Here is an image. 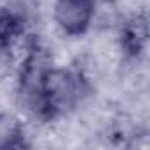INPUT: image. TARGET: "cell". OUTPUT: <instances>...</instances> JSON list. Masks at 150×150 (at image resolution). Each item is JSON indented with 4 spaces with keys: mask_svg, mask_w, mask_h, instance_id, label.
Instances as JSON below:
<instances>
[{
    "mask_svg": "<svg viewBox=\"0 0 150 150\" xmlns=\"http://www.w3.org/2000/svg\"><path fill=\"white\" fill-rule=\"evenodd\" d=\"M28 146L21 124L11 117L0 115V148H21Z\"/></svg>",
    "mask_w": 150,
    "mask_h": 150,
    "instance_id": "obj_5",
    "label": "cell"
},
{
    "mask_svg": "<svg viewBox=\"0 0 150 150\" xmlns=\"http://www.w3.org/2000/svg\"><path fill=\"white\" fill-rule=\"evenodd\" d=\"M96 13L94 0H55L53 18L57 27L72 37L87 34Z\"/></svg>",
    "mask_w": 150,
    "mask_h": 150,
    "instance_id": "obj_2",
    "label": "cell"
},
{
    "mask_svg": "<svg viewBox=\"0 0 150 150\" xmlns=\"http://www.w3.org/2000/svg\"><path fill=\"white\" fill-rule=\"evenodd\" d=\"M23 18L16 11L0 6V53L9 51L23 37Z\"/></svg>",
    "mask_w": 150,
    "mask_h": 150,
    "instance_id": "obj_4",
    "label": "cell"
},
{
    "mask_svg": "<svg viewBox=\"0 0 150 150\" xmlns=\"http://www.w3.org/2000/svg\"><path fill=\"white\" fill-rule=\"evenodd\" d=\"M90 92L88 80L78 69L50 67L27 110L44 122H53L72 111Z\"/></svg>",
    "mask_w": 150,
    "mask_h": 150,
    "instance_id": "obj_1",
    "label": "cell"
},
{
    "mask_svg": "<svg viewBox=\"0 0 150 150\" xmlns=\"http://www.w3.org/2000/svg\"><path fill=\"white\" fill-rule=\"evenodd\" d=\"M118 44L127 58L138 60L148 44V18L146 13H136L125 20L118 32Z\"/></svg>",
    "mask_w": 150,
    "mask_h": 150,
    "instance_id": "obj_3",
    "label": "cell"
}]
</instances>
